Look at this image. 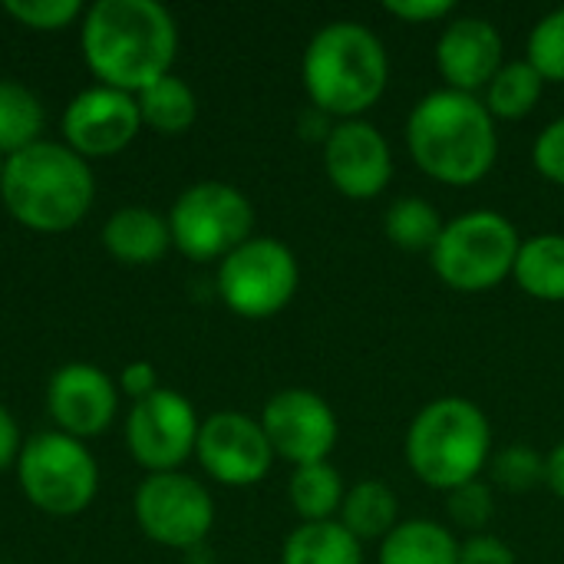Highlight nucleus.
I'll return each mask as SVG.
<instances>
[{
    "mask_svg": "<svg viewBox=\"0 0 564 564\" xmlns=\"http://www.w3.org/2000/svg\"><path fill=\"white\" fill-rule=\"evenodd\" d=\"M459 564H516V552L499 535L482 532L459 545Z\"/></svg>",
    "mask_w": 564,
    "mask_h": 564,
    "instance_id": "obj_34",
    "label": "nucleus"
},
{
    "mask_svg": "<svg viewBox=\"0 0 564 564\" xmlns=\"http://www.w3.org/2000/svg\"><path fill=\"white\" fill-rule=\"evenodd\" d=\"M195 459L215 482L248 489L271 473L274 449L261 430V420L238 410H221L202 420Z\"/></svg>",
    "mask_w": 564,
    "mask_h": 564,
    "instance_id": "obj_13",
    "label": "nucleus"
},
{
    "mask_svg": "<svg viewBox=\"0 0 564 564\" xmlns=\"http://www.w3.org/2000/svg\"><path fill=\"white\" fill-rule=\"evenodd\" d=\"M525 59L545 83H564V7L545 13L532 26Z\"/></svg>",
    "mask_w": 564,
    "mask_h": 564,
    "instance_id": "obj_28",
    "label": "nucleus"
},
{
    "mask_svg": "<svg viewBox=\"0 0 564 564\" xmlns=\"http://www.w3.org/2000/svg\"><path fill=\"white\" fill-rule=\"evenodd\" d=\"M324 172L344 198H377L393 178V152L387 135L367 119L337 122L324 139Z\"/></svg>",
    "mask_w": 564,
    "mask_h": 564,
    "instance_id": "obj_15",
    "label": "nucleus"
},
{
    "mask_svg": "<svg viewBox=\"0 0 564 564\" xmlns=\"http://www.w3.org/2000/svg\"><path fill=\"white\" fill-rule=\"evenodd\" d=\"M301 79L321 116L364 119L390 83V56L383 40L357 20L321 26L301 59Z\"/></svg>",
    "mask_w": 564,
    "mask_h": 564,
    "instance_id": "obj_3",
    "label": "nucleus"
},
{
    "mask_svg": "<svg viewBox=\"0 0 564 564\" xmlns=\"http://www.w3.org/2000/svg\"><path fill=\"white\" fill-rule=\"evenodd\" d=\"M446 221L440 218V208L420 195H403L387 208L383 231L400 251H433Z\"/></svg>",
    "mask_w": 564,
    "mask_h": 564,
    "instance_id": "obj_27",
    "label": "nucleus"
},
{
    "mask_svg": "<svg viewBox=\"0 0 564 564\" xmlns=\"http://www.w3.org/2000/svg\"><path fill=\"white\" fill-rule=\"evenodd\" d=\"M403 456L423 486L453 492L479 479L492 459L489 416L466 397H440L413 416Z\"/></svg>",
    "mask_w": 564,
    "mask_h": 564,
    "instance_id": "obj_5",
    "label": "nucleus"
},
{
    "mask_svg": "<svg viewBox=\"0 0 564 564\" xmlns=\"http://www.w3.org/2000/svg\"><path fill=\"white\" fill-rule=\"evenodd\" d=\"M17 479L33 509L46 516H79L99 492V466L83 440L59 430L36 433L23 443L17 459Z\"/></svg>",
    "mask_w": 564,
    "mask_h": 564,
    "instance_id": "obj_7",
    "label": "nucleus"
},
{
    "mask_svg": "<svg viewBox=\"0 0 564 564\" xmlns=\"http://www.w3.org/2000/svg\"><path fill=\"white\" fill-rule=\"evenodd\" d=\"M516 284L545 304H562L564 301V235L545 231L529 241H522L516 271Z\"/></svg>",
    "mask_w": 564,
    "mask_h": 564,
    "instance_id": "obj_21",
    "label": "nucleus"
},
{
    "mask_svg": "<svg viewBox=\"0 0 564 564\" xmlns=\"http://www.w3.org/2000/svg\"><path fill=\"white\" fill-rule=\"evenodd\" d=\"M301 284L294 251L278 238H248L218 264V294L225 307L245 321L281 314Z\"/></svg>",
    "mask_w": 564,
    "mask_h": 564,
    "instance_id": "obj_9",
    "label": "nucleus"
},
{
    "mask_svg": "<svg viewBox=\"0 0 564 564\" xmlns=\"http://www.w3.org/2000/svg\"><path fill=\"white\" fill-rule=\"evenodd\" d=\"M446 512H449L453 529H463L469 535H482L489 529V522L496 519L492 486L482 479H473V482L446 492Z\"/></svg>",
    "mask_w": 564,
    "mask_h": 564,
    "instance_id": "obj_30",
    "label": "nucleus"
},
{
    "mask_svg": "<svg viewBox=\"0 0 564 564\" xmlns=\"http://www.w3.org/2000/svg\"><path fill=\"white\" fill-rule=\"evenodd\" d=\"M79 43L99 86L139 96L172 73L178 26L155 0H99L83 13Z\"/></svg>",
    "mask_w": 564,
    "mask_h": 564,
    "instance_id": "obj_1",
    "label": "nucleus"
},
{
    "mask_svg": "<svg viewBox=\"0 0 564 564\" xmlns=\"http://www.w3.org/2000/svg\"><path fill=\"white\" fill-rule=\"evenodd\" d=\"M545 486L564 499V440L545 456Z\"/></svg>",
    "mask_w": 564,
    "mask_h": 564,
    "instance_id": "obj_37",
    "label": "nucleus"
},
{
    "mask_svg": "<svg viewBox=\"0 0 564 564\" xmlns=\"http://www.w3.org/2000/svg\"><path fill=\"white\" fill-rule=\"evenodd\" d=\"M506 63V43L486 17H453L436 43V66L446 89L476 96Z\"/></svg>",
    "mask_w": 564,
    "mask_h": 564,
    "instance_id": "obj_17",
    "label": "nucleus"
},
{
    "mask_svg": "<svg viewBox=\"0 0 564 564\" xmlns=\"http://www.w3.org/2000/svg\"><path fill=\"white\" fill-rule=\"evenodd\" d=\"M344 496V479L330 463L297 466L288 482V499L301 522H330L334 516H340Z\"/></svg>",
    "mask_w": 564,
    "mask_h": 564,
    "instance_id": "obj_24",
    "label": "nucleus"
},
{
    "mask_svg": "<svg viewBox=\"0 0 564 564\" xmlns=\"http://www.w3.org/2000/svg\"><path fill=\"white\" fill-rule=\"evenodd\" d=\"M20 449H23V443H20V426H17V420L10 416V410L0 406V473L10 469V466H17Z\"/></svg>",
    "mask_w": 564,
    "mask_h": 564,
    "instance_id": "obj_36",
    "label": "nucleus"
},
{
    "mask_svg": "<svg viewBox=\"0 0 564 564\" xmlns=\"http://www.w3.org/2000/svg\"><path fill=\"white\" fill-rule=\"evenodd\" d=\"M406 145L420 172L456 188L482 182L499 159L492 112L479 96L456 89L426 93L413 106L406 119Z\"/></svg>",
    "mask_w": 564,
    "mask_h": 564,
    "instance_id": "obj_2",
    "label": "nucleus"
},
{
    "mask_svg": "<svg viewBox=\"0 0 564 564\" xmlns=\"http://www.w3.org/2000/svg\"><path fill=\"white\" fill-rule=\"evenodd\" d=\"M542 89H545V79L532 69V63L512 59V63H502V69L492 76L482 102L492 112V119H525L539 106Z\"/></svg>",
    "mask_w": 564,
    "mask_h": 564,
    "instance_id": "obj_26",
    "label": "nucleus"
},
{
    "mask_svg": "<svg viewBox=\"0 0 564 564\" xmlns=\"http://www.w3.org/2000/svg\"><path fill=\"white\" fill-rule=\"evenodd\" d=\"M135 522L165 549H198L215 525L208 489L182 473H155L135 492Z\"/></svg>",
    "mask_w": 564,
    "mask_h": 564,
    "instance_id": "obj_10",
    "label": "nucleus"
},
{
    "mask_svg": "<svg viewBox=\"0 0 564 564\" xmlns=\"http://www.w3.org/2000/svg\"><path fill=\"white\" fill-rule=\"evenodd\" d=\"M519 248V228L502 212L476 208L446 221L430 261L446 288L459 294H486L512 278Z\"/></svg>",
    "mask_w": 564,
    "mask_h": 564,
    "instance_id": "obj_6",
    "label": "nucleus"
},
{
    "mask_svg": "<svg viewBox=\"0 0 564 564\" xmlns=\"http://www.w3.org/2000/svg\"><path fill=\"white\" fill-rule=\"evenodd\" d=\"M126 397H132V403L135 400H145L149 393H155L159 390V380H155V367L149 364V360H132V364H126L122 367V373H119V383H116Z\"/></svg>",
    "mask_w": 564,
    "mask_h": 564,
    "instance_id": "obj_35",
    "label": "nucleus"
},
{
    "mask_svg": "<svg viewBox=\"0 0 564 564\" xmlns=\"http://www.w3.org/2000/svg\"><path fill=\"white\" fill-rule=\"evenodd\" d=\"M281 564H364V542H357L337 519L301 522L284 542Z\"/></svg>",
    "mask_w": 564,
    "mask_h": 564,
    "instance_id": "obj_22",
    "label": "nucleus"
},
{
    "mask_svg": "<svg viewBox=\"0 0 564 564\" xmlns=\"http://www.w3.org/2000/svg\"><path fill=\"white\" fill-rule=\"evenodd\" d=\"M0 172H3V155H0Z\"/></svg>",
    "mask_w": 564,
    "mask_h": 564,
    "instance_id": "obj_38",
    "label": "nucleus"
},
{
    "mask_svg": "<svg viewBox=\"0 0 564 564\" xmlns=\"http://www.w3.org/2000/svg\"><path fill=\"white\" fill-rule=\"evenodd\" d=\"M3 10L23 23L26 30H66L76 17H83L79 0H7Z\"/></svg>",
    "mask_w": 564,
    "mask_h": 564,
    "instance_id": "obj_31",
    "label": "nucleus"
},
{
    "mask_svg": "<svg viewBox=\"0 0 564 564\" xmlns=\"http://www.w3.org/2000/svg\"><path fill=\"white\" fill-rule=\"evenodd\" d=\"M383 10L403 23H440L456 13L453 0H387Z\"/></svg>",
    "mask_w": 564,
    "mask_h": 564,
    "instance_id": "obj_33",
    "label": "nucleus"
},
{
    "mask_svg": "<svg viewBox=\"0 0 564 564\" xmlns=\"http://www.w3.org/2000/svg\"><path fill=\"white\" fill-rule=\"evenodd\" d=\"M102 245L119 264H132V268L155 264L172 248L169 218L155 215L145 205L116 208L102 228Z\"/></svg>",
    "mask_w": 564,
    "mask_h": 564,
    "instance_id": "obj_18",
    "label": "nucleus"
},
{
    "mask_svg": "<svg viewBox=\"0 0 564 564\" xmlns=\"http://www.w3.org/2000/svg\"><path fill=\"white\" fill-rule=\"evenodd\" d=\"M202 420L188 397L178 390L159 387L145 400H135L126 423V443L132 459L155 473H178V466L195 456Z\"/></svg>",
    "mask_w": 564,
    "mask_h": 564,
    "instance_id": "obj_11",
    "label": "nucleus"
},
{
    "mask_svg": "<svg viewBox=\"0 0 564 564\" xmlns=\"http://www.w3.org/2000/svg\"><path fill=\"white\" fill-rule=\"evenodd\" d=\"M46 410L59 433L89 440L112 426L119 413V387L93 364H63L50 377Z\"/></svg>",
    "mask_w": 564,
    "mask_h": 564,
    "instance_id": "obj_16",
    "label": "nucleus"
},
{
    "mask_svg": "<svg viewBox=\"0 0 564 564\" xmlns=\"http://www.w3.org/2000/svg\"><path fill=\"white\" fill-rule=\"evenodd\" d=\"M489 476L506 492H532L545 482V456H539L525 443L506 446L489 459Z\"/></svg>",
    "mask_w": 564,
    "mask_h": 564,
    "instance_id": "obj_29",
    "label": "nucleus"
},
{
    "mask_svg": "<svg viewBox=\"0 0 564 564\" xmlns=\"http://www.w3.org/2000/svg\"><path fill=\"white\" fill-rule=\"evenodd\" d=\"M142 129L132 93L112 86H89L63 109V145L79 159H109L122 152Z\"/></svg>",
    "mask_w": 564,
    "mask_h": 564,
    "instance_id": "obj_14",
    "label": "nucleus"
},
{
    "mask_svg": "<svg viewBox=\"0 0 564 564\" xmlns=\"http://www.w3.org/2000/svg\"><path fill=\"white\" fill-rule=\"evenodd\" d=\"M261 430L274 456L288 459L294 469L327 463L340 436L334 406L321 393L304 387H288L274 393L261 410Z\"/></svg>",
    "mask_w": 564,
    "mask_h": 564,
    "instance_id": "obj_12",
    "label": "nucleus"
},
{
    "mask_svg": "<svg viewBox=\"0 0 564 564\" xmlns=\"http://www.w3.org/2000/svg\"><path fill=\"white\" fill-rule=\"evenodd\" d=\"M172 248L192 261H225L254 238V208L228 182H198L185 188L169 212Z\"/></svg>",
    "mask_w": 564,
    "mask_h": 564,
    "instance_id": "obj_8",
    "label": "nucleus"
},
{
    "mask_svg": "<svg viewBox=\"0 0 564 564\" xmlns=\"http://www.w3.org/2000/svg\"><path fill=\"white\" fill-rule=\"evenodd\" d=\"M532 162H535L539 175H545L555 185H564V116L552 119L539 132V139L532 145Z\"/></svg>",
    "mask_w": 564,
    "mask_h": 564,
    "instance_id": "obj_32",
    "label": "nucleus"
},
{
    "mask_svg": "<svg viewBox=\"0 0 564 564\" xmlns=\"http://www.w3.org/2000/svg\"><path fill=\"white\" fill-rule=\"evenodd\" d=\"M139 116L142 126L162 132V135H182L192 129L195 116H198V99L192 93V86L178 76H162L159 83L145 86L139 96Z\"/></svg>",
    "mask_w": 564,
    "mask_h": 564,
    "instance_id": "obj_23",
    "label": "nucleus"
},
{
    "mask_svg": "<svg viewBox=\"0 0 564 564\" xmlns=\"http://www.w3.org/2000/svg\"><path fill=\"white\" fill-rule=\"evenodd\" d=\"M380 564H459V539L433 519H406L380 542Z\"/></svg>",
    "mask_w": 564,
    "mask_h": 564,
    "instance_id": "obj_19",
    "label": "nucleus"
},
{
    "mask_svg": "<svg viewBox=\"0 0 564 564\" xmlns=\"http://www.w3.org/2000/svg\"><path fill=\"white\" fill-rule=\"evenodd\" d=\"M337 522L357 542H383L400 525V499L387 482L364 479L347 489Z\"/></svg>",
    "mask_w": 564,
    "mask_h": 564,
    "instance_id": "obj_20",
    "label": "nucleus"
},
{
    "mask_svg": "<svg viewBox=\"0 0 564 564\" xmlns=\"http://www.w3.org/2000/svg\"><path fill=\"white\" fill-rule=\"evenodd\" d=\"M0 198L13 221L30 231L56 235L76 228L96 198V178L86 159L63 142H33L3 159Z\"/></svg>",
    "mask_w": 564,
    "mask_h": 564,
    "instance_id": "obj_4",
    "label": "nucleus"
},
{
    "mask_svg": "<svg viewBox=\"0 0 564 564\" xmlns=\"http://www.w3.org/2000/svg\"><path fill=\"white\" fill-rule=\"evenodd\" d=\"M46 112L33 89L13 79H0V155H13L40 142Z\"/></svg>",
    "mask_w": 564,
    "mask_h": 564,
    "instance_id": "obj_25",
    "label": "nucleus"
},
{
    "mask_svg": "<svg viewBox=\"0 0 564 564\" xmlns=\"http://www.w3.org/2000/svg\"><path fill=\"white\" fill-rule=\"evenodd\" d=\"M0 564H7V562H0Z\"/></svg>",
    "mask_w": 564,
    "mask_h": 564,
    "instance_id": "obj_39",
    "label": "nucleus"
}]
</instances>
